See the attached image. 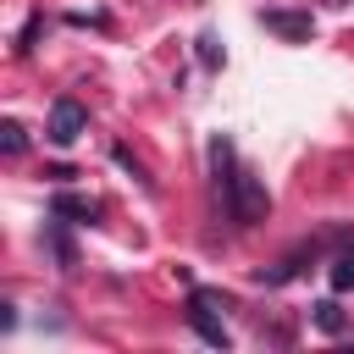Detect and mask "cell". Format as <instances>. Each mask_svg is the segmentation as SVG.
<instances>
[{
  "instance_id": "1",
  "label": "cell",
  "mask_w": 354,
  "mask_h": 354,
  "mask_svg": "<svg viewBox=\"0 0 354 354\" xmlns=\"http://www.w3.org/2000/svg\"><path fill=\"white\" fill-rule=\"evenodd\" d=\"M210 166H216V199H221L227 221H238V227L266 221L271 194H266V183H260L238 155H232V144H227V138H210Z\"/></svg>"
},
{
  "instance_id": "2",
  "label": "cell",
  "mask_w": 354,
  "mask_h": 354,
  "mask_svg": "<svg viewBox=\"0 0 354 354\" xmlns=\"http://www.w3.org/2000/svg\"><path fill=\"white\" fill-rule=\"evenodd\" d=\"M216 310H227V299H216V293H205V288H194V293H188V326L199 332V343L227 348L232 337H227V326H221V315H216Z\"/></svg>"
},
{
  "instance_id": "3",
  "label": "cell",
  "mask_w": 354,
  "mask_h": 354,
  "mask_svg": "<svg viewBox=\"0 0 354 354\" xmlns=\"http://www.w3.org/2000/svg\"><path fill=\"white\" fill-rule=\"evenodd\" d=\"M83 133H88V111H83L77 100H66V94H61V100L50 105V127H44V138H50L55 149H72Z\"/></svg>"
},
{
  "instance_id": "4",
  "label": "cell",
  "mask_w": 354,
  "mask_h": 354,
  "mask_svg": "<svg viewBox=\"0 0 354 354\" xmlns=\"http://www.w3.org/2000/svg\"><path fill=\"white\" fill-rule=\"evenodd\" d=\"M50 216H55V221H77V227H83V221H94V216H100V205H94L88 194L55 188V194H50Z\"/></svg>"
},
{
  "instance_id": "5",
  "label": "cell",
  "mask_w": 354,
  "mask_h": 354,
  "mask_svg": "<svg viewBox=\"0 0 354 354\" xmlns=\"http://www.w3.org/2000/svg\"><path fill=\"white\" fill-rule=\"evenodd\" d=\"M260 28H271V33H282V39H310V33H315L310 11H260Z\"/></svg>"
},
{
  "instance_id": "6",
  "label": "cell",
  "mask_w": 354,
  "mask_h": 354,
  "mask_svg": "<svg viewBox=\"0 0 354 354\" xmlns=\"http://www.w3.org/2000/svg\"><path fill=\"white\" fill-rule=\"evenodd\" d=\"M310 321H315L321 332H332V337H343V332H348V315L337 310V299H321V304H310Z\"/></svg>"
},
{
  "instance_id": "7",
  "label": "cell",
  "mask_w": 354,
  "mask_h": 354,
  "mask_svg": "<svg viewBox=\"0 0 354 354\" xmlns=\"http://www.w3.org/2000/svg\"><path fill=\"white\" fill-rule=\"evenodd\" d=\"M44 243H50V254H55V266H61V271H72V266H77V249H72V238H66L61 227H50V232H44Z\"/></svg>"
},
{
  "instance_id": "8",
  "label": "cell",
  "mask_w": 354,
  "mask_h": 354,
  "mask_svg": "<svg viewBox=\"0 0 354 354\" xmlns=\"http://www.w3.org/2000/svg\"><path fill=\"white\" fill-rule=\"evenodd\" d=\"M326 282H332V293H348V288H354V249H343V254L332 260Z\"/></svg>"
},
{
  "instance_id": "9",
  "label": "cell",
  "mask_w": 354,
  "mask_h": 354,
  "mask_svg": "<svg viewBox=\"0 0 354 354\" xmlns=\"http://www.w3.org/2000/svg\"><path fill=\"white\" fill-rule=\"evenodd\" d=\"M0 149L17 160V155L28 149V127H22V122H6V127H0Z\"/></svg>"
},
{
  "instance_id": "10",
  "label": "cell",
  "mask_w": 354,
  "mask_h": 354,
  "mask_svg": "<svg viewBox=\"0 0 354 354\" xmlns=\"http://www.w3.org/2000/svg\"><path fill=\"white\" fill-rule=\"evenodd\" d=\"M194 44H199V66H210V72H216V66H221V50H216V39H210V33H199Z\"/></svg>"
}]
</instances>
